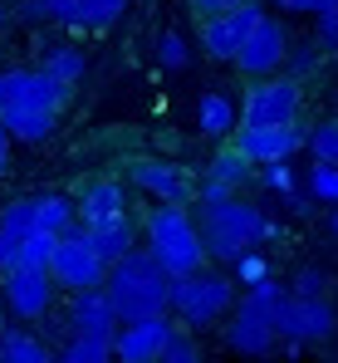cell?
<instances>
[{
	"mask_svg": "<svg viewBox=\"0 0 338 363\" xmlns=\"http://www.w3.org/2000/svg\"><path fill=\"white\" fill-rule=\"evenodd\" d=\"M240 300V290L230 285V275L216 265H201L196 275H181L171 280L167 295V319L176 329H191V334H206V329H221L230 319V309Z\"/></svg>",
	"mask_w": 338,
	"mask_h": 363,
	"instance_id": "5b68a950",
	"label": "cell"
},
{
	"mask_svg": "<svg viewBox=\"0 0 338 363\" xmlns=\"http://www.w3.org/2000/svg\"><path fill=\"white\" fill-rule=\"evenodd\" d=\"M338 0H299L294 5V15H324V10H334Z\"/></svg>",
	"mask_w": 338,
	"mask_h": 363,
	"instance_id": "f35d334b",
	"label": "cell"
},
{
	"mask_svg": "<svg viewBox=\"0 0 338 363\" xmlns=\"http://www.w3.org/2000/svg\"><path fill=\"white\" fill-rule=\"evenodd\" d=\"M240 128H294L304 118V89L284 74L270 79H250L245 99H240Z\"/></svg>",
	"mask_w": 338,
	"mask_h": 363,
	"instance_id": "8992f818",
	"label": "cell"
},
{
	"mask_svg": "<svg viewBox=\"0 0 338 363\" xmlns=\"http://www.w3.org/2000/svg\"><path fill=\"white\" fill-rule=\"evenodd\" d=\"M171 324L167 314H157V319H128V324H118L108 339V354L113 363H157L162 359V344L171 339Z\"/></svg>",
	"mask_w": 338,
	"mask_h": 363,
	"instance_id": "9a60e30c",
	"label": "cell"
},
{
	"mask_svg": "<svg viewBox=\"0 0 338 363\" xmlns=\"http://www.w3.org/2000/svg\"><path fill=\"white\" fill-rule=\"evenodd\" d=\"M157 363H206L201 339H196L191 329H171V339L162 344V359H157Z\"/></svg>",
	"mask_w": 338,
	"mask_h": 363,
	"instance_id": "d6a6232c",
	"label": "cell"
},
{
	"mask_svg": "<svg viewBox=\"0 0 338 363\" xmlns=\"http://www.w3.org/2000/svg\"><path fill=\"white\" fill-rule=\"evenodd\" d=\"M191 123H196V133H201V138H211V143L235 138V128H240L235 99L221 94V89H206V94L196 99V108H191Z\"/></svg>",
	"mask_w": 338,
	"mask_h": 363,
	"instance_id": "d6986e66",
	"label": "cell"
},
{
	"mask_svg": "<svg viewBox=\"0 0 338 363\" xmlns=\"http://www.w3.org/2000/svg\"><path fill=\"white\" fill-rule=\"evenodd\" d=\"M79 226L74 216V196L69 191H35V236H69Z\"/></svg>",
	"mask_w": 338,
	"mask_h": 363,
	"instance_id": "44dd1931",
	"label": "cell"
},
{
	"mask_svg": "<svg viewBox=\"0 0 338 363\" xmlns=\"http://www.w3.org/2000/svg\"><path fill=\"white\" fill-rule=\"evenodd\" d=\"M89 241H94V250L113 265V260H123L133 245H142V236H137V221L123 211V216H113L103 226H89Z\"/></svg>",
	"mask_w": 338,
	"mask_h": 363,
	"instance_id": "603a6c76",
	"label": "cell"
},
{
	"mask_svg": "<svg viewBox=\"0 0 338 363\" xmlns=\"http://www.w3.org/2000/svg\"><path fill=\"white\" fill-rule=\"evenodd\" d=\"M64 329H69V339H103L108 344L113 329H118V314H113V304L103 290H84V295H69L64 300Z\"/></svg>",
	"mask_w": 338,
	"mask_h": 363,
	"instance_id": "e0dca14e",
	"label": "cell"
},
{
	"mask_svg": "<svg viewBox=\"0 0 338 363\" xmlns=\"http://www.w3.org/2000/svg\"><path fill=\"white\" fill-rule=\"evenodd\" d=\"M123 186L142 191L152 206H191L196 201V172L176 157H133L123 167Z\"/></svg>",
	"mask_w": 338,
	"mask_h": 363,
	"instance_id": "ba28073f",
	"label": "cell"
},
{
	"mask_svg": "<svg viewBox=\"0 0 338 363\" xmlns=\"http://www.w3.org/2000/svg\"><path fill=\"white\" fill-rule=\"evenodd\" d=\"M50 255H55V236H25L20 250H15V265L25 270H50ZM10 265V270H15Z\"/></svg>",
	"mask_w": 338,
	"mask_h": 363,
	"instance_id": "836d02e7",
	"label": "cell"
},
{
	"mask_svg": "<svg viewBox=\"0 0 338 363\" xmlns=\"http://www.w3.org/2000/svg\"><path fill=\"white\" fill-rule=\"evenodd\" d=\"M0 334H5V319H0Z\"/></svg>",
	"mask_w": 338,
	"mask_h": 363,
	"instance_id": "7bdbcfd3",
	"label": "cell"
},
{
	"mask_svg": "<svg viewBox=\"0 0 338 363\" xmlns=\"http://www.w3.org/2000/svg\"><path fill=\"white\" fill-rule=\"evenodd\" d=\"M191 216L206 245V260H235L240 250H265V241L280 236V221L245 196H230L221 206H191Z\"/></svg>",
	"mask_w": 338,
	"mask_h": 363,
	"instance_id": "7a4b0ae2",
	"label": "cell"
},
{
	"mask_svg": "<svg viewBox=\"0 0 338 363\" xmlns=\"http://www.w3.org/2000/svg\"><path fill=\"white\" fill-rule=\"evenodd\" d=\"M74 0H20V15L35 20V25H64Z\"/></svg>",
	"mask_w": 338,
	"mask_h": 363,
	"instance_id": "e575fe53",
	"label": "cell"
},
{
	"mask_svg": "<svg viewBox=\"0 0 338 363\" xmlns=\"http://www.w3.org/2000/svg\"><path fill=\"white\" fill-rule=\"evenodd\" d=\"M255 182H260V191H270V196H280V201H289V196L299 191V172H294V162L255 167Z\"/></svg>",
	"mask_w": 338,
	"mask_h": 363,
	"instance_id": "f546056e",
	"label": "cell"
},
{
	"mask_svg": "<svg viewBox=\"0 0 338 363\" xmlns=\"http://www.w3.org/2000/svg\"><path fill=\"white\" fill-rule=\"evenodd\" d=\"M319 60H324V55H319V45H314V40H289V50H284L280 74L299 84V79H309V74L319 69Z\"/></svg>",
	"mask_w": 338,
	"mask_h": 363,
	"instance_id": "f1b7e54d",
	"label": "cell"
},
{
	"mask_svg": "<svg viewBox=\"0 0 338 363\" xmlns=\"http://www.w3.org/2000/svg\"><path fill=\"white\" fill-rule=\"evenodd\" d=\"M45 275L55 280V290H64V295H84V290H103L108 260L94 250V241H89L84 226H74L69 236L55 241V255H50V270H45Z\"/></svg>",
	"mask_w": 338,
	"mask_h": 363,
	"instance_id": "52a82bcc",
	"label": "cell"
},
{
	"mask_svg": "<svg viewBox=\"0 0 338 363\" xmlns=\"http://www.w3.org/2000/svg\"><path fill=\"white\" fill-rule=\"evenodd\" d=\"M270 5H280V10H289V15H294V5H299V0H270Z\"/></svg>",
	"mask_w": 338,
	"mask_h": 363,
	"instance_id": "60d3db41",
	"label": "cell"
},
{
	"mask_svg": "<svg viewBox=\"0 0 338 363\" xmlns=\"http://www.w3.org/2000/svg\"><path fill=\"white\" fill-rule=\"evenodd\" d=\"M0 30H5V0H0Z\"/></svg>",
	"mask_w": 338,
	"mask_h": 363,
	"instance_id": "b9f144b4",
	"label": "cell"
},
{
	"mask_svg": "<svg viewBox=\"0 0 338 363\" xmlns=\"http://www.w3.org/2000/svg\"><path fill=\"white\" fill-rule=\"evenodd\" d=\"M221 344L230 349V354H235V359L265 363V359H275V349H280V334L270 329V319H265V314H255L250 304L235 300L230 319L221 324Z\"/></svg>",
	"mask_w": 338,
	"mask_h": 363,
	"instance_id": "5bb4252c",
	"label": "cell"
},
{
	"mask_svg": "<svg viewBox=\"0 0 338 363\" xmlns=\"http://www.w3.org/2000/svg\"><path fill=\"white\" fill-rule=\"evenodd\" d=\"M128 211V186L118 177H89L79 186V196H74V216H79V226L89 231V226H103L113 216H123Z\"/></svg>",
	"mask_w": 338,
	"mask_h": 363,
	"instance_id": "ac0fdd59",
	"label": "cell"
},
{
	"mask_svg": "<svg viewBox=\"0 0 338 363\" xmlns=\"http://www.w3.org/2000/svg\"><path fill=\"white\" fill-rule=\"evenodd\" d=\"M137 236H142V250L162 265L167 280L196 275L201 265H211L191 206H152V211L142 216V231H137Z\"/></svg>",
	"mask_w": 338,
	"mask_h": 363,
	"instance_id": "277c9868",
	"label": "cell"
},
{
	"mask_svg": "<svg viewBox=\"0 0 338 363\" xmlns=\"http://www.w3.org/2000/svg\"><path fill=\"white\" fill-rule=\"evenodd\" d=\"M55 363H113V354L103 339H64Z\"/></svg>",
	"mask_w": 338,
	"mask_h": 363,
	"instance_id": "4dcf8cb0",
	"label": "cell"
},
{
	"mask_svg": "<svg viewBox=\"0 0 338 363\" xmlns=\"http://www.w3.org/2000/svg\"><path fill=\"white\" fill-rule=\"evenodd\" d=\"M260 15H265L260 0H245V5H235V10L206 15V20H201V55L216 60V64H230V60H235V50L245 45V35L260 25Z\"/></svg>",
	"mask_w": 338,
	"mask_h": 363,
	"instance_id": "4fadbf2b",
	"label": "cell"
},
{
	"mask_svg": "<svg viewBox=\"0 0 338 363\" xmlns=\"http://www.w3.org/2000/svg\"><path fill=\"white\" fill-rule=\"evenodd\" d=\"M299 186L314 206H338V167H329V162H314L309 177H299Z\"/></svg>",
	"mask_w": 338,
	"mask_h": 363,
	"instance_id": "4316f807",
	"label": "cell"
},
{
	"mask_svg": "<svg viewBox=\"0 0 338 363\" xmlns=\"http://www.w3.org/2000/svg\"><path fill=\"white\" fill-rule=\"evenodd\" d=\"M25 236H35V196H15L0 206V275L15 265V250Z\"/></svg>",
	"mask_w": 338,
	"mask_h": 363,
	"instance_id": "ffe728a7",
	"label": "cell"
},
{
	"mask_svg": "<svg viewBox=\"0 0 338 363\" xmlns=\"http://www.w3.org/2000/svg\"><path fill=\"white\" fill-rule=\"evenodd\" d=\"M35 69H45L50 79H59V84H84V74H89V55L79 50V45H69V40H50L45 50H40V64Z\"/></svg>",
	"mask_w": 338,
	"mask_h": 363,
	"instance_id": "7402d4cb",
	"label": "cell"
},
{
	"mask_svg": "<svg viewBox=\"0 0 338 363\" xmlns=\"http://www.w3.org/2000/svg\"><path fill=\"white\" fill-rule=\"evenodd\" d=\"M289 25H284L280 15H260V25L245 35V45L235 50V69L245 74V79H270V74H280L284 64V50H289Z\"/></svg>",
	"mask_w": 338,
	"mask_h": 363,
	"instance_id": "8fae6325",
	"label": "cell"
},
{
	"mask_svg": "<svg viewBox=\"0 0 338 363\" xmlns=\"http://www.w3.org/2000/svg\"><path fill=\"white\" fill-rule=\"evenodd\" d=\"M304 147L314 152V162L338 167V118H319L314 128H304Z\"/></svg>",
	"mask_w": 338,
	"mask_h": 363,
	"instance_id": "83f0119b",
	"label": "cell"
},
{
	"mask_svg": "<svg viewBox=\"0 0 338 363\" xmlns=\"http://www.w3.org/2000/svg\"><path fill=\"white\" fill-rule=\"evenodd\" d=\"M225 275H230L235 290H250V285L270 280V255L265 250H240L235 260H225Z\"/></svg>",
	"mask_w": 338,
	"mask_h": 363,
	"instance_id": "d4e9b609",
	"label": "cell"
},
{
	"mask_svg": "<svg viewBox=\"0 0 338 363\" xmlns=\"http://www.w3.org/2000/svg\"><path fill=\"white\" fill-rule=\"evenodd\" d=\"M329 236L338 241V206H329Z\"/></svg>",
	"mask_w": 338,
	"mask_h": 363,
	"instance_id": "ab89813d",
	"label": "cell"
},
{
	"mask_svg": "<svg viewBox=\"0 0 338 363\" xmlns=\"http://www.w3.org/2000/svg\"><path fill=\"white\" fill-rule=\"evenodd\" d=\"M235 152L250 167H275L294 162V152H304V128H235Z\"/></svg>",
	"mask_w": 338,
	"mask_h": 363,
	"instance_id": "2e32d148",
	"label": "cell"
},
{
	"mask_svg": "<svg viewBox=\"0 0 338 363\" xmlns=\"http://www.w3.org/2000/svg\"><path fill=\"white\" fill-rule=\"evenodd\" d=\"M270 324L280 334V344H299V349H319L338 334V304L334 300H299L284 290V300L270 309Z\"/></svg>",
	"mask_w": 338,
	"mask_h": 363,
	"instance_id": "9c48e42d",
	"label": "cell"
},
{
	"mask_svg": "<svg viewBox=\"0 0 338 363\" xmlns=\"http://www.w3.org/2000/svg\"><path fill=\"white\" fill-rule=\"evenodd\" d=\"M0 300H5V314H15L20 324H40L45 314H55V280L45 275V270H25V265H15V270H5L0 275Z\"/></svg>",
	"mask_w": 338,
	"mask_h": 363,
	"instance_id": "30bf717a",
	"label": "cell"
},
{
	"mask_svg": "<svg viewBox=\"0 0 338 363\" xmlns=\"http://www.w3.org/2000/svg\"><path fill=\"white\" fill-rule=\"evenodd\" d=\"M69 99L74 89L50 79L45 69H0V128L10 143H50Z\"/></svg>",
	"mask_w": 338,
	"mask_h": 363,
	"instance_id": "6da1fadb",
	"label": "cell"
},
{
	"mask_svg": "<svg viewBox=\"0 0 338 363\" xmlns=\"http://www.w3.org/2000/svg\"><path fill=\"white\" fill-rule=\"evenodd\" d=\"M235 5H245V0H191V10L206 20V15H221V10H235Z\"/></svg>",
	"mask_w": 338,
	"mask_h": 363,
	"instance_id": "8d00e7d4",
	"label": "cell"
},
{
	"mask_svg": "<svg viewBox=\"0 0 338 363\" xmlns=\"http://www.w3.org/2000/svg\"><path fill=\"white\" fill-rule=\"evenodd\" d=\"M309 40L319 45V55H334L338 50V5L324 10V15H314V35H309Z\"/></svg>",
	"mask_w": 338,
	"mask_h": 363,
	"instance_id": "d590c367",
	"label": "cell"
},
{
	"mask_svg": "<svg viewBox=\"0 0 338 363\" xmlns=\"http://www.w3.org/2000/svg\"><path fill=\"white\" fill-rule=\"evenodd\" d=\"M10 167H15V143H10L5 128H0V182L10 177Z\"/></svg>",
	"mask_w": 338,
	"mask_h": 363,
	"instance_id": "74e56055",
	"label": "cell"
},
{
	"mask_svg": "<svg viewBox=\"0 0 338 363\" xmlns=\"http://www.w3.org/2000/svg\"><path fill=\"white\" fill-rule=\"evenodd\" d=\"M157 64H162L167 74H181V69L191 64V45H186L181 30H162V35H157Z\"/></svg>",
	"mask_w": 338,
	"mask_h": 363,
	"instance_id": "1f68e13d",
	"label": "cell"
},
{
	"mask_svg": "<svg viewBox=\"0 0 338 363\" xmlns=\"http://www.w3.org/2000/svg\"><path fill=\"white\" fill-rule=\"evenodd\" d=\"M103 295H108L118 324H128V319H157V314H167L171 280L162 275V265H157L142 245H133L123 260L108 265Z\"/></svg>",
	"mask_w": 338,
	"mask_h": 363,
	"instance_id": "3957f363",
	"label": "cell"
},
{
	"mask_svg": "<svg viewBox=\"0 0 338 363\" xmlns=\"http://www.w3.org/2000/svg\"><path fill=\"white\" fill-rule=\"evenodd\" d=\"M123 15H128V0H74L69 15H64V30H94V35H103Z\"/></svg>",
	"mask_w": 338,
	"mask_h": 363,
	"instance_id": "cb8c5ba5",
	"label": "cell"
},
{
	"mask_svg": "<svg viewBox=\"0 0 338 363\" xmlns=\"http://www.w3.org/2000/svg\"><path fill=\"white\" fill-rule=\"evenodd\" d=\"M245 182H255V167L235 152V143H216V152L206 157V167L196 177V201L191 206H221L230 196H240Z\"/></svg>",
	"mask_w": 338,
	"mask_h": 363,
	"instance_id": "7c38bea8",
	"label": "cell"
},
{
	"mask_svg": "<svg viewBox=\"0 0 338 363\" xmlns=\"http://www.w3.org/2000/svg\"><path fill=\"white\" fill-rule=\"evenodd\" d=\"M289 295H299V300H329V290H334V275L324 270V265H299L294 275H289V285H284Z\"/></svg>",
	"mask_w": 338,
	"mask_h": 363,
	"instance_id": "484cf974",
	"label": "cell"
}]
</instances>
